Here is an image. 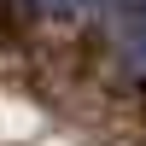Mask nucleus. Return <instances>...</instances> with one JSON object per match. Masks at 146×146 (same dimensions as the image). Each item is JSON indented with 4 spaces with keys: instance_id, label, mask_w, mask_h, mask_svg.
Returning <instances> with one entry per match:
<instances>
[{
    "instance_id": "f257e3e1",
    "label": "nucleus",
    "mask_w": 146,
    "mask_h": 146,
    "mask_svg": "<svg viewBox=\"0 0 146 146\" xmlns=\"http://www.w3.org/2000/svg\"><path fill=\"white\" fill-rule=\"evenodd\" d=\"M129 58L146 64V29H129Z\"/></svg>"
}]
</instances>
